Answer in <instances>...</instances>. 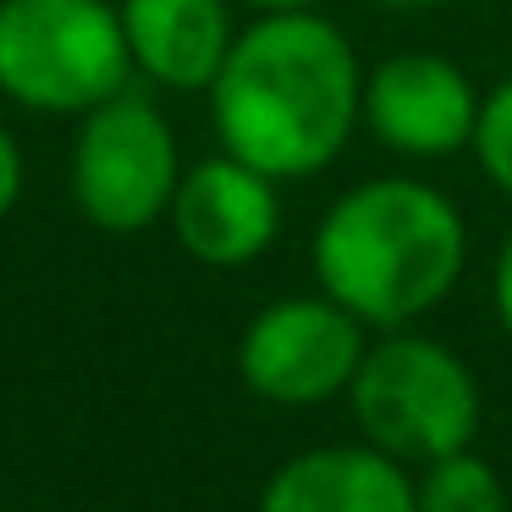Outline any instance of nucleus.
Masks as SVG:
<instances>
[{"label": "nucleus", "mask_w": 512, "mask_h": 512, "mask_svg": "<svg viewBox=\"0 0 512 512\" xmlns=\"http://www.w3.org/2000/svg\"><path fill=\"white\" fill-rule=\"evenodd\" d=\"M380 6H397V12H424V6H441V0H380Z\"/></svg>", "instance_id": "nucleus-16"}, {"label": "nucleus", "mask_w": 512, "mask_h": 512, "mask_svg": "<svg viewBox=\"0 0 512 512\" xmlns=\"http://www.w3.org/2000/svg\"><path fill=\"white\" fill-rule=\"evenodd\" d=\"M259 512H419L402 457L380 446H314L270 474Z\"/></svg>", "instance_id": "nucleus-9"}, {"label": "nucleus", "mask_w": 512, "mask_h": 512, "mask_svg": "<svg viewBox=\"0 0 512 512\" xmlns=\"http://www.w3.org/2000/svg\"><path fill=\"white\" fill-rule=\"evenodd\" d=\"M474 155H479V171L512 199V78L496 83V89L479 100Z\"/></svg>", "instance_id": "nucleus-12"}, {"label": "nucleus", "mask_w": 512, "mask_h": 512, "mask_svg": "<svg viewBox=\"0 0 512 512\" xmlns=\"http://www.w3.org/2000/svg\"><path fill=\"white\" fill-rule=\"evenodd\" d=\"M358 314L336 298H281L248 320L237 342V369L248 391L281 408H314L353 386L364 364V331Z\"/></svg>", "instance_id": "nucleus-6"}, {"label": "nucleus", "mask_w": 512, "mask_h": 512, "mask_svg": "<svg viewBox=\"0 0 512 512\" xmlns=\"http://www.w3.org/2000/svg\"><path fill=\"white\" fill-rule=\"evenodd\" d=\"M347 397L364 441L402 463L463 452L479 430L474 375L452 347L430 336H386L380 347H364Z\"/></svg>", "instance_id": "nucleus-4"}, {"label": "nucleus", "mask_w": 512, "mask_h": 512, "mask_svg": "<svg viewBox=\"0 0 512 512\" xmlns=\"http://www.w3.org/2000/svg\"><path fill=\"white\" fill-rule=\"evenodd\" d=\"M177 133L144 100L122 89L105 105L83 111L78 144H72V199L100 232H144L177 199Z\"/></svg>", "instance_id": "nucleus-5"}, {"label": "nucleus", "mask_w": 512, "mask_h": 512, "mask_svg": "<svg viewBox=\"0 0 512 512\" xmlns=\"http://www.w3.org/2000/svg\"><path fill=\"white\" fill-rule=\"evenodd\" d=\"M133 72L111 0H0V94L28 111L83 116Z\"/></svg>", "instance_id": "nucleus-3"}, {"label": "nucleus", "mask_w": 512, "mask_h": 512, "mask_svg": "<svg viewBox=\"0 0 512 512\" xmlns=\"http://www.w3.org/2000/svg\"><path fill=\"white\" fill-rule=\"evenodd\" d=\"M171 226H177V243L199 265L215 270L254 265L281 232L276 177L254 171L237 155L204 160V166L182 171L177 199H171Z\"/></svg>", "instance_id": "nucleus-8"}, {"label": "nucleus", "mask_w": 512, "mask_h": 512, "mask_svg": "<svg viewBox=\"0 0 512 512\" xmlns=\"http://www.w3.org/2000/svg\"><path fill=\"white\" fill-rule=\"evenodd\" d=\"M468 232L446 193L413 177L358 182L314 232V276L364 325L397 331L446 298L463 276Z\"/></svg>", "instance_id": "nucleus-2"}, {"label": "nucleus", "mask_w": 512, "mask_h": 512, "mask_svg": "<svg viewBox=\"0 0 512 512\" xmlns=\"http://www.w3.org/2000/svg\"><path fill=\"white\" fill-rule=\"evenodd\" d=\"M490 298H496V320H501V331L512 336V237L501 243V254H496V276H490Z\"/></svg>", "instance_id": "nucleus-14"}, {"label": "nucleus", "mask_w": 512, "mask_h": 512, "mask_svg": "<svg viewBox=\"0 0 512 512\" xmlns=\"http://www.w3.org/2000/svg\"><path fill=\"white\" fill-rule=\"evenodd\" d=\"M122 34L133 67L160 89H210L232 50L226 0H122Z\"/></svg>", "instance_id": "nucleus-10"}, {"label": "nucleus", "mask_w": 512, "mask_h": 512, "mask_svg": "<svg viewBox=\"0 0 512 512\" xmlns=\"http://www.w3.org/2000/svg\"><path fill=\"white\" fill-rule=\"evenodd\" d=\"M413 501L419 512H507V485L485 457L463 446L424 463V479H413Z\"/></svg>", "instance_id": "nucleus-11"}, {"label": "nucleus", "mask_w": 512, "mask_h": 512, "mask_svg": "<svg viewBox=\"0 0 512 512\" xmlns=\"http://www.w3.org/2000/svg\"><path fill=\"white\" fill-rule=\"evenodd\" d=\"M17 193H23V155H17V138L0 127V221L12 215Z\"/></svg>", "instance_id": "nucleus-13"}, {"label": "nucleus", "mask_w": 512, "mask_h": 512, "mask_svg": "<svg viewBox=\"0 0 512 512\" xmlns=\"http://www.w3.org/2000/svg\"><path fill=\"white\" fill-rule=\"evenodd\" d=\"M259 12H298V6H320V0H248Z\"/></svg>", "instance_id": "nucleus-15"}, {"label": "nucleus", "mask_w": 512, "mask_h": 512, "mask_svg": "<svg viewBox=\"0 0 512 512\" xmlns=\"http://www.w3.org/2000/svg\"><path fill=\"white\" fill-rule=\"evenodd\" d=\"M215 138L226 155L287 182L314 177L342 155L364 116V78L347 34L309 6L265 12L232 39L210 83Z\"/></svg>", "instance_id": "nucleus-1"}, {"label": "nucleus", "mask_w": 512, "mask_h": 512, "mask_svg": "<svg viewBox=\"0 0 512 512\" xmlns=\"http://www.w3.org/2000/svg\"><path fill=\"white\" fill-rule=\"evenodd\" d=\"M479 100L468 72L430 50H402L364 78V122L386 149L413 160H446L474 144Z\"/></svg>", "instance_id": "nucleus-7"}]
</instances>
